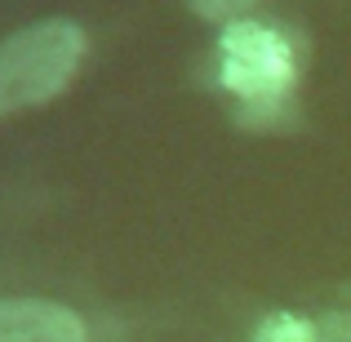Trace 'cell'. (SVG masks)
Segmentation results:
<instances>
[{"instance_id": "cell-4", "label": "cell", "mask_w": 351, "mask_h": 342, "mask_svg": "<svg viewBox=\"0 0 351 342\" xmlns=\"http://www.w3.org/2000/svg\"><path fill=\"white\" fill-rule=\"evenodd\" d=\"M254 342H320L316 320L293 316V311H271L263 316V325L254 329Z\"/></svg>"}, {"instance_id": "cell-5", "label": "cell", "mask_w": 351, "mask_h": 342, "mask_svg": "<svg viewBox=\"0 0 351 342\" xmlns=\"http://www.w3.org/2000/svg\"><path fill=\"white\" fill-rule=\"evenodd\" d=\"M191 9H196L200 18H209V23H236L245 9H254L258 0H187Z\"/></svg>"}, {"instance_id": "cell-3", "label": "cell", "mask_w": 351, "mask_h": 342, "mask_svg": "<svg viewBox=\"0 0 351 342\" xmlns=\"http://www.w3.org/2000/svg\"><path fill=\"white\" fill-rule=\"evenodd\" d=\"M0 342H89V329L62 302L0 298Z\"/></svg>"}, {"instance_id": "cell-1", "label": "cell", "mask_w": 351, "mask_h": 342, "mask_svg": "<svg viewBox=\"0 0 351 342\" xmlns=\"http://www.w3.org/2000/svg\"><path fill=\"white\" fill-rule=\"evenodd\" d=\"M218 85L236 98V116L254 129L293 116L298 58L293 45L258 18H236L218 36Z\"/></svg>"}, {"instance_id": "cell-2", "label": "cell", "mask_w": 351, "mask_h": 342, "mask_svg": "<svg viewBox=\"0 0 351 342\" xmlns=\"http://www.w3.org/2000/svg\"><path fill=\"white\" fill-rule=\"evenodd\" d=\"M85 62V32L71 18H45L0 40V116L40 107L71 85Z\"/></svg>"}, {"instance_id": "cell-6", "label": "cell", "mask_w": 351, "mask_h": 342, "mask_svg": "<svg viewBox=\"0 0 351 342\" xmlns=\"http://www.w3.org/2000/svg\"><path fill=\"white\" fill-rule=\"evenodd\" d=\"M320 342H351V311H329L325 320H316Z\"/></svg>"}]
</instances>
